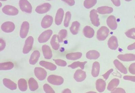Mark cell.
<instances>
[{
    "label": "cell",
    "instance_id": "obj_53",
    "mask_svg": "<svg viewBox=\"0 0 135 93\" xmlns=\"http://www.w3.org/2000/svg\"><path fill=\"white\" fill-rule=\"evenodd\" d=\"M1 7L2 6V3H1Z\"/></svg>",
    "mask_w": 135,
    "mask_h": 93
},
{
    "label": "cell",
    "instance_id": "obj_55",
    "mask_svg": "<svg viewBox=\"0 0 135 93\" xmlns=\"http://www.w3.org/2000/svg\"></svg>",
    "mask_w": 135,
    "mask_h": 93
},
{
    "label": "cell",
    "instance_id": "obj_26",
    "mask_svg": "<svg viewBox=\"0 0 135 93\" xmlns=\"http://www.w3.org/2000/svg\"><path fill=\"white\" fill-rule=\"evenodd\" d=\"M97 11L100 14L104 15L112 13L113 11V9L111 7L107 6L100 7L97 8Z\"/></svg>",
    "mask_w": 135,
    "mask_h": 93
},
{
    "label": "cell",
    "instance_id": "obj_10",
    "mask_svg": "<svg viewBox=\"0 0 135 93\" xmlns=\"http://www.w3.org/2000/svg\"><path fill=\"white\" fill-rule=\"evenodd\" d=\"M97 12V10L95 9H93L90 12V18L91 23L96 27H98L100 25L99 20Z\"/></svg>",
    "mask_w": 135,
    "mask_h": 93
},
{
    "label": "cell",
    "instance_id": "obj_22",
    "mask_svg": "<svg viewBox=\"0 0 135 93\" xmlns=\"http://www.w3.org/2000/svg\"><path fill=\"white\" fill-rule=\"evenodd\" d=\"M83 33L85 37L89 39L92 38L94 35V30L92 28L89 26H86L83 30Z\"/></svg>",
    "mask_w": 135,
    "mask_h": 93
},
{
    "label": "cell",
    "instance_id": "obj_31",
    "mask_svg": "<svg viewBox=\"0 0 135 93\" xmlns=\"http://www.w3.org/2000/svg\"><path fill=\"white\" fill-rule=\"evenodd\" d=\"M120 83V80L117 78L112 80L108 84V89L109 91H112L116 89Z\"/></svg>",
    "mask_w": 135,
    "mask_h": 93
},
{
    "label": "cell",
    "instance_id": "obj_11",
    "mask_svg": "<svg viewBox=\"0 0 135 93\" xmlns=\"http://www.w3.org/2000/svg\"><path fill=\"white\" fill-rule=\"evenodd\" d=\"M53 22V18L50 15H46L43 18L41 25L43 28H49L51 26Z\"/></svg>",
    "mask_w": 135,
    "mask_h": 93
},
{
    "label": "cell",
    "instance_id": "obj_23",
    "mask_svg": "<svg viewBox=\"0 0 135 93\" xmlns=\"http://www.w3.org/2000/svg\"><path fill=\"white\" fill-rule=\"evenodd\" d=\"M39 64L41 66L50 71H55L57 68L56 65H54L53 63L45 61H41L40 62Z\"/></svg>",
    "mask_w": 135,
    "mask_h": 93
},
{
    "label": "cell",
    "instance_id": "obj_15",
    "mask_svg": "<svg viewBox=\"0 0 135 93\" xmlns=\"http://www.w3.org/2000/svg\"><path fill=\"white\" fill-rule=\"evenodd\" d=\"M42 51L44 58L46 59H50L52 57V53L50 48L46 45H43L42 47Z\"/></svg>",
    "mask_w": 135,
    "mask_h": 93
},
{
    "label": "cell",
    "instance_id": "obj_47",
    "mask_svg": "<svg viewBox=\"0 0 135 93\" xmlns=\"http://www.w3.org/2000/svg\"><path fill=\"white\" fill-rule=\"evenodd\" d=\"M111 93H126L125 90L122 88H117L112 91Z\"/></svg>",
    "mask_w": 135,
    "mask_h": 93
},
{
    "label": "cell",
    "instance_id": "obj_25",
    "mask_svg": "<svg viewBox=\"0 0 135 93\" xmlns=\"http://www.w3.org/2000/svg\"><path fill=\"white\" fill-rule=\"evenodd\" d=\"M58 35H54L53 36L51 40L50 44L53 49L57 50L59 49L60 45L59 44Z\"/></svg>",
    "mask_w": 135,
    "mask_h": 93
},
{
    "label": "cell",
    "instance_id": "obj_18",
    "mask_svg": "<svg viewBox=\"0 0 135 93\" xmlns=\"http://www.w3.org/2000/svg\"><path fill=\"white\" fill-rule=\"evenodd\" d=\"M108 47L112 50H116L118 47L117 39L116 37L112 36L110 37L108 41Z\"/></svg>",
    "mask_w": 135,
    "mask_h": 93
},
{
    "label": "cell",
    "instance_id": "obj_2",
    "mask_svg": "<svg viewBox=\"0 0 135 93\" xmlns=\"http://www.w3.org/2000/svg\"><path fill=\"white\" fill-rule=\"evenodd\" d=\"M19 6L22 11L29 14L32 13V6L27 0H20Z\"/></svg>",
    "mask_w": 135,
    "mask_h": 93
},
{
    "label": "cell",
    "instance_id": "obj_12",
    "mask_svg": "<svg viewBox=\"0 0 135 93\" xmlns=\"http://www.w3.org/2000/svg\"><path fill=\"white\" fill-rule=\"evenodd\" d=\"M51 8V5L49 3H46L38 6L36 8V12L39 14H43L48 12Z\"/></svg>",
    "mask_w": 135,
    "mask_h": 93
},
{
    "label": "cell",
    "instance_id": "obj_40",
    "mask_svg": "<svg viewBox=\"0 0 135 93\" xmlns=\"http://www.w3.org/2000/svg\"><path fill=\"white\" fill-rule=\"evenodd\" d=\"M43 89L45 92L47 93H54L55 91L52 88L47 84H45L43 86Z\"/></svg>",
    "mask_w": 135,
    "mask_h": 93
},
{
    "label": "cell",
    "instance_id": "obj_51",
    "mask_svg": "<svg viewBox=\"0 0 135 93\" xmlns=\"http://www.w3.org/2000/svg\"><path fill=\"white\" fill-rule=\"evenodd\" d=\"M125 1H127V2H130L132 0H125Z\"/></svg>",
    "mask_w": 135,
    "mask_h": 93
},
{
    "label": "cell",
    "instance_id": "obj_45",
    "mask_svg": "<svg viewBox=\"0 0 135 93\" xmlns=\"http://www.w3.org/2000/svg\"><path fill=\"white\" fill-rule=\"evenodd\" d=\"M113 69H111L108 70V71L106 72V73L102 75V76L104 77V78L106 80L107 79H108V77L109 76L110 74L113 72Z\"/></svg>",
    "mask_w": 135,
    "mask_h": 93
},
{
    "label": "cell",
    "instance_id": "obj_34",
    "mask_svg": "<svg viewBox=\"0 0 135 93\" xmlns=\"http://www.w3.org/2000/svg\"><path fill=\"white\" fill-rule=\"evenodd\" d=\"M19 89L22 91H26L27 89V84L26 81L24 79H20L18 81Z\"/></svg>",
    "mask_w": 135,
    "mask_h": 93
},
{
    "label": "cell",
    "instance_id": "obj_39",
    "mask_svg": "<svg viewBox=\"0 0 135 93\" xmlns=\"http://www.w3.org/2000/svg\"><path fill=\"white\" fill-rule=\"evenodd\" d=\"M125 34L128 37L135 39V28L129 30L125 33Z\"/></svg>",
    "mask_w": 135,
    "mask_h": 93
},
{
    "label": "cell",
    "instance_id": "obj_1",
    "mask_svg": "<svg viewBox=\"0 0 135 93\" xmlns=\"http://www.w3.org/2000/svg\"><path fill=\"white\" fill-rule=\"evenodd\" d=\"M109 33V29L105 26H102L97 31V38L100 41H103L107 39Z\"/></svg>",
    "mask_w": 135,
    "mask_h": 93
},
{
    "label": "cell",
    "instance_id": "obj_48",
    "mask_svg": "<svg viewBox=\"0 0 135 93\" xmlns=\"http://www.w3.org/2000/svg\"><path fill=\"white\" fill-rule=\"evenodd\" d=\"M113 4L116 7H119L120 5V0H111Z\"/></svg>",
    "mask_w": 135,
    "mask_h": 93
},
{
    "label": "cell",
    "instance_id": "obj_35",
    "mask_svg": "<svg viewBox=\"0 0 135 93\" xmlns=\"http://www.w3.org/2000/svg\"><path fill=\"white\" fill-rule=\"evenodd\" d=\"M87 63V62H76L72 63L71 65H68V67L72 69H75L76 68L80 67L82 70H84L85 64Z\"/></svg>",
    "mask_w": 135,
    "mask_h": 93
},
{
    "label": "cell",
    "instance_id": "obj_27",
    "mask_svg": "<svg viewBox=\"0 0 135 93\" xmlns=\"http://www.w3.org/2000/svg\"><path fill=\"white\" fill-rule=\"evenodd\" d=\"M100 54L98 51L95 50H91L87 52L86 58L90 59H96L99 58Z\"/></svg>",
    "mask_w": 135,
    "mask_h": 93
},
{
    "label": "cell",
    "instance_id": "obj_8",
    "mask_svg": "<svg viewBox=\"0 0 135 93\" xmlns=\"http://www.w3.org/2000/svg\"><path fill=\"white\" fill-rule=\"evenodd\" d=\"M15 25L12 22L8 21L4 23L1 26L2 31L6 33H11L15 29Z\"/></svg>",
    "mask_w": 135,
    "mask_h": 93
},
{
    "label": "cell",
    "instance_id": "obj_50",
    "mask_svg": "<svg viewBox=\"0 0 135 93\" xmlns=\"http://www.w3.org/2000/svg\"><path fill=\"white\" fill-rule=\"evenodd\" d=\"M62 93H71V91L69 89H66L64 90Z\"/></svg>",
    "mask_w": 135,
    "mask_h": 93
},
{
    "label": "cell",
    "instance_id": "obj_19",
    "mask_svg": "<svg viewBox=\"0 0 135 93\" xmlns=\"http://www.w3.org/2000/svg\"><path fill=\"white\" fill-rule=\"evenodd\" d=\"M40 56V53L39 51H34L30 57L29 60L30 64L32 65H35L38 62Z\"/></svg>",
    "mask_w": 135,
    "mask_h": 93
},
{
    "label": "cell",
    "instance_id": "obj_54",
    "mask_svg": "<svg viewBox=\"0 0 135 93\" xmlns=\"http://www.w3.org/2000/svg\"><path fill=\"white\" fill-rule=\"evenodd\" d=\"M46 1H51V0H46Z\"/></svg>",
    "mask_w": 135,
    "mask_h": 93
},
{
    "label": "cell",
    "instance_id": "obj_14",
    "mask_svg": "<svg viewBox=\"0 0 135 93\" xmlns=\"http://www.w3.org/2000/svg\"><path fill=\"white\" fill-rule=\"evenodd\" d=\"M107 24L109 28L112 30H115L117 28L116 18L114 15H110L107 20Z\"/></svg>",
    "mask_w": 135,
    "mask_h": 93
},
{
    "label": "cell",
    "instance_id": "obj_29",
    "mask_svg": "<svg viewBox=\"0 0 135 93\" xmlns=\"http://www.w3.org/2000/svg\"><path fill=\"white\" fill-rule=\"evenodd\" d=\"M82 53L80 52H73L68 53L66 55V58L68 60H76L81 58Z\"/></svg>",
    "mask_w": 135,
    "mask_h": 93
},
{
    "label": "cell",
    "instance_id": "obj_36",
    "mask_svg": "<svg viewBox=\"0 0 135 93\" xmlns=\"http://www.w3.org/2000/svg\"><path fill=\"white\" fill-rule=\"evenodd\" d=\"M67 31L65 29H62L59 32L58 37L59 42H63L64 39L67 36Z\"/></svg>",
    "mask_w": 135,
    "mask_h": 93
},
{
    "label": "cell",
    "instance_id": "obj_21",
    "mask_svg": "<svg viewBox=\"0 0 135 93\" xmlns=\"http://www.w3.org/2000/svg\"><path fill=\"white\" fill-rule=\"evenodd\" d=\"M3 82L5 86L11 90H16L17 89V84L10 79L4 78Z\"/></svg>",
    "mask_w": 135,
    "mask_h": 93
},
{
    "label": "cell",
    "instance_id": "obj_41",
    "mask_svg": "<svg viewBox=\"0 0 135 93\" xmlns=\"http://www.w3.org/2000/svg\"><path fill=\"white\" fill-rule=\"evenodd\" d=\"M55 62V64L59 66L65 67L66 66L67 63L65 61L61 59H54L53 60Z\"/></svg>",
    "mask_w": 135,
    "mask_h": 93
},
{
    "label": "cell",
    "instance_id": "obj_24",
    "mask_svg": "<svg viewBox=\"0 0 135 93\" xmlns=\"http://www.w3.org/2000/svg\"><path fill=\"white\" fill-rule=\"evenodd\" d=\"M100 70V65L99 63L95 62L93 64L91 75L94 77H97L99 75Z\"/></svg>",
    "mask_w": 135,
    "mask_h": 93
},
{
    "label": "cell",
    "instance_id": "obj_20",
    "mask_svg": "<svg viewBox=\"0 0 135 93\" xmlns=\"http://www.w3.org/2000/svg\"><path fill=\"white\" fill-rule=\"evenodd\" d=\"M106 83L105 81L99 79L97 80L96 82V88L97 91L99 92H102L105 90Z\"/></svg>",
    "mask_w": 135,
    "mask_h": 93
},
{
    "label": "cell",
    "instance_id": "obj_30",
    "mask_svg": "<svg viewBox=\"0 0 135 93\" xmlns=\"http://www.w3.org/2000/svg\"><path fill=\"white\" fill-rule=\"evenodd\" d=\"M114 63L115 67L122 73L126 74L127 73V70L122 63L119 62L117 59H115L114 61Z\"/></svg>",
    "mask_w": 135,
    "mask_h": 93
},
{
    "label": "cell",
    "instance_id": "obj_42",
    "mask_svg": "<svg viewBox=\"0 0 135 93\" xmlns=\"http://www.w3.org/2000/svg\"><path fill=\"white\" fill-rule=\"evenodd\" d=\"M129 71L130 73L135 75V63H132L129 68Z\"/></svg>",
    "mask_w": 135,
    "mask_h": 93
},
{
    "label": "cell",
    "instance_id": "obj_38",
    "mask_svg": "<svg viewBox=\"0 0 135 93\" xmlns=\"http://www.w3.org/2000/svg\"><path fill=\"white\" fill-rule=\"evenodd\" d=\"M71 17V14L70 12H66L65 15V18L64 22V26L65 27H68L69 25Z\"/></svg>",
    "mask_w": 135,
    "mask_h": 93
},
{
    "label": "cell",
    "instance_id": "obj_37",
    "mask_svg": "<svg viewBox=\"0 0 135 93\" xmlns=\"http://www.w3.org/2000/svg\"><path fill=\"white\" fill-rule=\"evenodd\" d=\"M97 0H85L84 2V6L86 9H90L95 5Z\"/></svg>",
    "mask_w": 135,
    "mask_h": 93
},
{
    "label": "cell",
    "instance_id": "obj_49",
    "mask_svg": "<svg viewBox=\"0 0 135 93\" xmlns=\"http://www.w3.org/2000/svg\"><path fill=\"white\" fill-rule=\"evenodd\" d=\"M127 49L128 50H130V51L135 50V42L129 46L127 47Z\"/></svg>",
    "mask_w": 135,
    "mask_h": 93
},
{
    "label": "cell",
    "instance_id": "obj_9",
    "mask_svg": "<svg viewBox=\"0 0 135 93\" xmlns=\"http://www.w3.org/2000/svg\"><path fill=\"white\" fill-rule=\"evenodd\" d=\"M30 29V24L27 21H25L22 24L20 30V35L22 39H25Z\"/></svg>",
    "mask_w": 135,
    "mask_h": 93
},
{
    "label": "cell",
    "instance_id": "obj_43",
    "mask_svg": "<svg viewBox=\"0 0 135 93\" xmlns=\"http://www.w3.org/2000/svg\"><path fill=\"white\" fill-rule=\"evenodd\" d=\"M0 43H0V45H1L0 50H1V52H2V51H3L5 47L6 43L4 40L2 39H0Z\"/></svg>",
    "mask_w": 135,
    "mask_h": 93
},
{
    "label": "cell",
    "instance_id": "obj_44",
    "mask_svg": "<svg viewBox=\"0 0 135 93\" xmlns=\"http://www.w3.org/2000/svg\"><path fill=\"white\" fill-rule=\"evenodd\" d=\"M123 79L125 80H129L135 82V76H124Z\"/></svg>",
    "mask_w": 135,
    "mask_h": 93
},
{
    "label": "cell",
    "instance_id": "obj_5",
    "mask_svg": "<svg viewBox=\"0 0 135 93\" xmlns=\"http://www.w3.org/2000/svg\"><path fill=\"white\" fill-rule=\"evenodd\" d=\"M2 11L6 15H16L19 13L18 10L15 7L10 5H6L3 7Z\"/></svg>",
    "mask_w": 135,
    "mask_h": 93
},
{
    "label": "cell",
    "instance_id": "obj_16",
    "mask_svg": "<svg viewBox=\"0 0 135 93\" xmlns=\"http://www.w3.org/2000/svg\"><path fill=\"white\" fill-rule=\"evenodd\" d=\"M117 58L123 61H135V54L132 53L120 54L118 56Z\"/></svg>",
    "mask_w": 135,
    "mask_h": 93
},
{
    "label": "cell",
    "instance_id": "obj_4",
    "mask_svg": "<svg viewBox=\"0 0 135 93\" xmlns=\"http://www.w3.org/2000/svg\"><path fill=\"white\" fill-rule=\"evenodd\" d=\"M33 38L32 36L28 37L26 39L23 49V52L24 54H27L31 51L33 46Z\"/></svg>",
    "mask_w": 135,
    "mask_h": 93
},
{
    "label": "cell",
    "instance_id": "obj_7",
    "mask_svg": "<svg viewBox=\"0 0 135 93\" xmlns=\"http://www.w3.org/2000/svg\"><path fill=\"white\" fill-rule=\"evenodd\" d=\"M53 33L51 30L44 31L41 34L38 39V41L40 43H44L46 42L50 39Z\"/></svg>",
    "mask_w": 135,
    "mask_h": 93
},
{
    "label": "cell",
    "instance_id": "obj_28",
    "mask_svg": "<svg viewBox=\"0 0 135 93\" xmlns=\"http://www.w3.org/2000/svg\"><path fill=\"white\" fill-rule=\"evenodd\" d=\"M28 85L30 90L34 91H36L38 88V85L37 81L33 78H31L28 80Z\"/></svg>",
    "mask_w": 135,
    "mask_h": 93
},
{
    "label": "cell",
    "instance_id": "obj_3",
    "mask_svg": "<svg viewBox=\"0 0 135 93\" xmlns=\"http://www.w3.org/2000/svg\"><path fill=\"white\" fill-rule=\"evenodd\" d=\"M47 81L50 84L55 85H61L64 82V79L62 77L54 75L49 76L48 77Z\"/></svg>",
    "mask_w": 135,
    "mask_h": 93
},
{
    "label": "cell",
    "instance_id": "obj_13",
    "mask_svg": "<svg viewBox=\"0 0 135 93\" xmlns=\"http://www.w3.org/2000/svg\"><path fill=\"white\" fill-rule=\"evenodd\" d=\"M86 76L85 72L81 70H78L74 74V78L77 82H81L85 79Z\"/></svg>",
    "mask_w": 135,
    "mask_h": 93
},
{
    "label": "cell",
    "instance_id": "obj_46",
    "mask_svg": "<svg viewBox=\"0 0 135 93\" xmlns=\"http://www.w3.org/2000/svg\"><path fill=\"white\" fill-rule=\"evenodd\" d=\"M61 1L66 2L70 6H72L75 4V2L74 0H61Z\"/></svg>",
    "mask_w": 135,
    "mask_h": 93
},
{
    "label": "cell",
    "instance_id": "obj_33",
    "mask_svg": "<svg viewBox=\"0 0 135 93\" xmlns=\"http://www.w3.org/2000/svg\"><path fill=\"white\" fill-rule=\"evenodd\" d=\"M14 64L12 62H7L0 64V70H11L14 68Z\"/></svg>",
    "mask_w": 135,
    "mask_h": 93
},
{
    "label": "cell",
    "instance_id": "obj_52",
    "mask_svg": "<svg viewBox=\"0 0 135 93\" xmlns=\"http://www.w3.org/2000/svg\"><path fill=\"white\" fill-rule=\"evenodd\" d=\"M7 1V0H1V1Z\"/></svg>",
    "mask_w": 135,
    "mask_h": 93
},
{
    "label": "cell",
    "instance_id": "obj_6",
    "mask_svg": "<svg viewBox=\"0 0 135 93\" xmlns=\"http://www.w3.org/2000/svg\"><path fill=\"white\" fill-rule=\"evenodd\" d=\"M34 72L35 75L39 80L43 81L46 78L47 72L44 69L40 67H36Z\"/></svg>",
    "mask_w": 135,
    "mask_h": 93
},
{
    "label": "cell",
    "instance_id": "obj_17",
    "mask_svg": "<svg viewBox=\"0 0 135 93\" xmlns=\"http://www.w3.org/2000/svg\"><path fill=\"white\" fill-rule=\"evenodd\" d=\"M64 12L61 8L59 9L56 13L55 17V22L57 25H60L62 23Z\"/></svg>",
    "mask_w": 135,
    "mask_h": 93
},
{
    "label": "cell",
    "instance_id": "obj_32",
    "mask_svg": "<svg viewBox=\"0 0 135 93\" xmlns=\"http://www.w3.org/2000/svg\"><path fill=\"white\" fill-rule=\"evenodd\" d=\"M80 24L78 21H76L72 23L70 28V31L73 35H75L78 34L79 31Z\"/></svg>",
    "mask_w": 135,
    "mask_h": 93
}]
</instances>
